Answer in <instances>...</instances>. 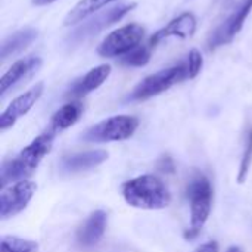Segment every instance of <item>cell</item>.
<instances>
[{
    "instance_id": "obj_1",
    "label": "cell",
    "mask_w": 252,
    "mask_h": 252,
    "mask_svg": "<svg viewBox=\"0 0 252 252\" xmlns=\"http://www.w3.org/2000/svg\"><path fill=\"white\" fill-rule=\"evenodd\" d=\"M56 134L46 128L40 136H37L28 146H25L15 158L6 161L0 170V183L1 188L12 182L27 180L38 167L41 159L52 151L53 140Z\"/></svg>"
},
{
    "instance_id": "obj_2",
    "label": "cell",
    "mask_w": 252,
    "mask_h": 252,
    "mask_svg": "<svg viewBox=\"0 0 252 252\" xmlns=\"http://www.w3.org/2000/svg\"><path fill=\"white\" fill-rule=\"evenodd\" d=\"M121 190L126 202L134 208L162 210L171 202V193L165 183L152 174H145L126 182Z\"/></svg>"
},
{
    "instance_id": "obj_3",
    "label": "cell",
    "mask_w": 252,
    "mask_h": 252,
    "mask_svg": "<svg viewBox=\"0 0 252 252\" xmlns=\"http://www.w3.org/2000/svg\"><path fill=\"white\" fill-rule=\"evenodd\" d=\"M190 202V226L185 232V239H195L204 229L213 205V188L204 174H195L186 189Z\"/></svg>"
},
{
    "instance_id": "obj_4",
    "label": "cell",
    "mask_w": 252,
    "mask_h": 252,
    "mask_svg": "<svg viewBox=\"0 0 252 252\" xmlns=\"http://www.w3.org/2000/svg\"><path fill=\"white\" fill-rule=\"evenodd\" d=\"M134 7H136V3H121V4L112 6V7L106 9V10H100V12L92 15L86 21H83L81 24H78L66 35V38H65L66 44L69 47H74V46H78L80 43H83V41H86V40L97 35L105 28H108L112 24L121 21Z\"/></svg>"
},
{
    "instance_id": "obj_5",
    "label": "cell",
    "mask_w": 252,
    "mask_h": 252,
    "mask_svg": "<svg viewBox=\"0 0 252 252\" xmlns=\"http://www.w3.org/2000/svg\"><path fill=\"white\" fill-rule=\"evenodd\" d=\"M190 78L189 75V66L188 61H183L177 65H173L170 68L161 69L155 74H151L145 77L130 93L128 100H146L154 96H158L173 86L182 83L183 80Z\"/></svg>"
},
{
    "instance_id": "obj_6",
    "label": "cell",
    "mask_w": 252,
    "mask_h": 252,
    "mask_svg": "<svg viewBox=\"0 0 252 252\" xmlns=\"http://www.w3.org/2000/svg\"><path fill=\"white\" fill-rule=\"evenodd\" d=\"M137 127H139V120L136 117L114 115L90 127L83 134V140L90 143L121 142L130 139L136 133Z\"/></svg>"
},
{
    "instance_id": "obj_7",
    "label": "cell",
    "mask_w": 252,
    "mask_h": 252,
    "mask_svg": "<svg viewBox=\"0 0 252 252\" xmlns=\"http://www.w3.org/2000/svg\"><path fill=\"white\" fill-rule=\"evenodd\" d=\"M145 27L140 24H127L109 32L97 47V53L103 58H123L142 44Z\"/></svg>"
},
{
    "instance_id": "obj_8",
    "label": "cell",
    "mask_w": 252,
    "mask_h": 252,
    "mask_svg": "<svg viewBox=\"0 0 252 252\" xmlns=\"http://www.w3.org/2000/svg\"><path fill=\"white\" fill-rule=\"evenodd\" d=\"M252 10V0H242L238 9H235L208 37L207 46L208 50H216L224 44L233 41L236 34L242 30L248 15Z\"/></svg>"
},
{
    "instance_id": "obj_9",
    "label": "cell",
    "mask_w": 252,
    "mask_h": 252,
    "mask_svg": "<svg viewBox=\"0 0 252 252\" xmlns=\"http://www.w3.org/2000/svg\"><path fill=\"white\" fill-rule=\"evenodd\" d=\"M35 183L30 180H21L9 188L3 189L0 195V216L1 219L13 217L21 213L35 193Z\"/></svg>"
},
{
    "instance_id": "obj_10",
    "label": "cell",
    "mask_w": 252,
    "mask_h": 252,
    "mask_svg": "<svg viewBox=\"0 0 252 252\" xmlns=\"http://www.w3.org/2000/svg\"><path fill=\"white\" fill-rule=\"evenodd\" d=\"M43 90H44V84L37 83L31 89H28L25 93H22L21 96L13 99L10 102V105L0 115V130L4 131V130L10 128L21 117H24L41 97Z\"/></svg>"
},
{
    "instance_id": "obj_11",
    "label": "cell",
    "mask_w": 252,
    "mask_h": 252,
    "mask_svg": "<svg viewBox=\"0 0 252 252\" xmlns=\"http://www.w3.org/2000/svg\"><path fill=\"white\" fill-rule=\"evenodd\" d=\"M196 31V18L192 12L180 13L177 18L171 19L164 28L158 30L148 41V44L154 49L159 41L170 38V37H179V38H190Z\"/></svg>"
},
{
    "instance_id": "obj_12",
    "label": "cell",
    "mask_w": 252,
    "mask_h": 252,
    "mask_svg": "<svg viewBox=\"0 0 252 252\" xmlns=\"http://www.w3.org/2000/svg\"><path fill=\"white\" fill-rule=\"evenodd\" d=\"M40 66H41V58L40 56H34V55L22 58V59H18L16 62H13L12 66L0 78V96L3 97L10 89H13L22 80L30 77Z\"/></svg>"
},
{
    "instance_id": "obj_13",
    "label": "cell",
    "mask_w": 252,
    "mask_h": 252,
    "mask_svg": "<svg viewBox=\"0 0 252 252\" xmlns=\"http://www.w3.org/2000/svg\"><path fill=\"white\" fill-rule=\"evenodd\" d=\"M111 75V65L103 63L99 65L96 68H92L86 75H83L81 78H78L66 92V97L72 99V100H78L84 96H87L89 93H92L93 90L99 89Z\"/></svg>"
},
{
    "instance_id": "obj_14",
    "label": "cell",
    "mask_w": 252,
    "mask_h": 252,
    "mask_svg": "<svg viewBox=\"0 0 252 252\" xmlns=\"http://www.w3.org/2000/svg\"><path fill=\"white\" fill-rule=\"evenodd\" d=\"M106 221L108 216L105 211L99 210L89 216V219L84 221V224L77 232V241L83 247H93L96 245L106 230Z\"/></svg>"
},
{
    "instance_id": "obj_15",
    "label": "cell",
    "mask_w": 252,
    "mask_h": 252,
    "mask_svg": "<svg viewBox=\"0 0 252 252\" xmlns=\"http://www.w3.org/2000/svg\"><path fill=\"white\" fill-rule=\"evenodd\" d=\"M108 159V152L97 149V151H86L80 154H72L68 157H63L61 161V167L65 171L77 173V171H86L94 167H99Z\"/></svg>"
},
{
    "instance_id": "obj_16",
    "label": "cell",
    "mask_w": 252,
    "mask_h": 252,
    "mask_svg": "<svg viewBox=\"0 0 252 252\" xmlns=\"http://www.w3.org/2000/svg\"><path fill=\"white\" fill-rule=\"evenodd\" d=\"M83 109L84 108L80 100H71L65 103L52 115L47 130H50L52 133L58 136L61 131L69 128L80 120V117L83 115Z\"/></svg>"
},
{
    "instance_id": "obj_17",
    "label": "cell",
    "mask_w": 252,
    "mask_h": 252,
    "mask_svg": "<svg viewBox=\"0 0 252 252\" xmlns=\"http://www.w3.org/2000/svg\"><path fill=\"white\" fill-rule=\"evenodd\" d=\"M38 35V31L32 27H25L21 28L18 31H15L13 34L7 35L0 46V58L1 61H6L7 58L22 52L24 49H27Z\"/></svg>"
},
{
    "instance_id": "obj_18",
    "label": "cell",
    "mask_w": 252,
    "mask_h": 252,
    "mask_svg": "<svg viewBox=\"0 0 252 252\" xmlns=\"http://www.w3.org/2000/svg\"><path fill=\"white\" fill-rule=\"evenodd\" d=\"M112 1H117V0H80L65 16L63 25L65 27L78 25Z\"/></svg>"
},
{
    "instance_id": "obj_19",
    "label": "cell",
    "mask_w": 252,
    "mask_h": 252,
    "mask_svg": "<svg viewBox=\"0 0 252 252\" xmlns=\"http://www.w3.org/2000/svg\"><path fill=\"white\" fill-rule=\"evenodd\" d=\"M151 52H152V47L149 44H140L131 52H128L127 55H124L120 59V63L124 66H136V68L145 66L151 59Z\"/></svg>"
},
{
    "instance_id": "obj_20",
    "label": "cell",
    "mask_w": 252,
    "mask_h": 252,
    "mask_svg": "<svg viewBox=\"0 0 252 252\" xmlns=\"http://www.w3.org/2000/svg\"><path fill=\"white\" fill-rule=\"evenodd\" d=\"M38 245L34 241L21 239L16 236H4L1 239L0 252H37Z\"/></svg>"
},
{
    "instance_id": "obj_21",
    "label": "cell",
    "mask_w": 252,
    "mask_h": 252,
    "mask_svg": "<svg viewBox=\"0 0 252 252\" xmlns=\"http://www.w3.org/2000/svg\"><path fill=\"white\" fill-rule=\"evenodd\" d=\"M252 162V128L248 130L247 139H245V148L242 152V159H241V167H239V174H238V182L242 183L250 171Z\"/></svg>"
},
{
    "instance_id": "obj_22",
    "label": "cell",
    "mask_w": 252,
    "mask_h": 252,
    "mask_svg": "<svg viewBox=\"0 0 252 252\" xmlns=\"http://www.w3.org/2000/svg\"><path fill=\"white\" fill-rule=\"evenodd\" d=\"M188 66H189V75L190 78H195L201 69H202V65H204V58L201 55V52L198 49H192L188 55Z\"/></svg>"
},
{
    "instance_id": "obj_23",
    "label": "cell",
    "mask_w": 252,
    "mask_h": 252,
    "mask_svg": "<svg viewBox=\"0 0 252 252\" xmlns=\"http://www.w3.org/2000/svg\"><path fill=\"white\" fill-rule=\"evenodd\" d=\"M158 168L162 170V171H167V173H173V170H174L173 159L170 157H162L159 164H158Z\"/></svg>"
},
{
    "instance_id": "obj_24",
    "label": "cell",
    "mask_w": 252,
    "mask_h": 252,
    "mask_svg": "<svg viewBox=\"0 0 252 252\" xmlns=\"http://www.w3.org/2000/svg\"><path fill=\"white\" fill-rule=\"evenodd\" d=\"M195 252H219V245L217 242H207L201 245Z\"/></svg>"
},
{
    "instance_id": "obj_25",
    "label": "cell",
    "mask_w": 252,
    "mask_h": 252,
    "mask_svg": "<svg viewBox=\"0 0 252 252\" xmlns=\"http://www.w3.org/2000/svg\"><path fill=\"white\" fill-rule=\"evenodd\" d=\"M53 1H56V0H31V3L34 6H46V4H50Z\"/></svg>"
},
{
    "instance_id": "obj_26",
    "label": "cell",
    "mask_w": 252,
    "mask_h": 252,
    "mask_svg": "<svg viewBox=\"0 0 252 252\" xmlns=\"http://www.w3.org/2000/svg\"><path fill=\"white\" fill-rule=\"evenodd\" d=\"M227 252H242V250L239 248V247H230Z\"/></svg>"
}]
</instances>
